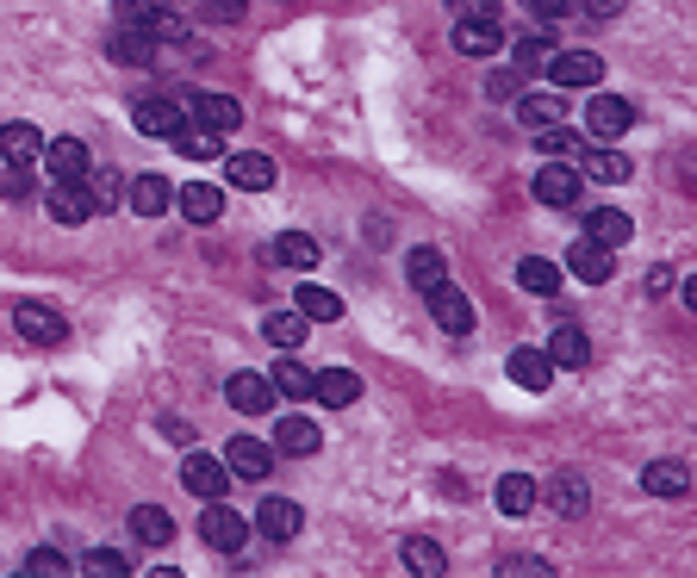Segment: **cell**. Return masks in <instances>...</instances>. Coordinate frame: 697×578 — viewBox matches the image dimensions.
<instances>
[{"instance_id": "1", "label": "cell", "mask_w": 697, "mask_h": 578, "mask_svg": "<svg viewBox=\"0 0 697 578\" xmlns=\"http://www.w3.org/2000/svg\"><path fill=\"white\" fill-rule=\"evenodd\" d=\"M119 13H125V26L143 32L150 44H181V38H188V19L174 13V0H125Z\"/></svg>"}, {"instance_id": "2", "label": "cell", "mask_w": 697, "mask_h": 578, "mask_svg": "<svg viewBox=\"0 0 697 578\" xmlns=\"http://www.w3.org/2000/svg\"><path fill=\"white\" fill-rule=\"evenodd\" d=\"M200 541L219 547V554H238V547L250 541V516L231 510L224 498H206V510H200Z\"/></svg>"}, {"instance_id": "3", "label": "cell", "mask_w": 697, "mask_h": 578, "mask_svg": "<svg viewBox=\"0 0 697 578\" xmlns=\"http://www.w3.org/2000/svg\"><path fill=\"white\" fill-rule=\"evenodd\" d=\"M629 125H635V107H629L623 94H592V107H586V138H592V143L623 138Z\"/></svg>"}, {"instance_id": "4", "label": "cell", "mask_w": 697, "mask_h": 578, "mask_svg": "<svg viewBox=\"0 0 697 578\" xmlns=\"http://www.w3.org/2000/svg\"><path fill=\"white\" fill-rule=\"evenodd\" d=\"M44 205H50V219L63 224V231H75V224H88V219L100 212V205H94V193L81 187V181H50Z\"/></svg>"}, {"instance_id": "5", "label": "cell", "mask_w": 697, "mask_h": 578, "mask_svg": "<svg viewBox=\"0 0 697 578\" xmlns=\"http://www.w3.org/2000/svg\"><path fill=\"white\" fill-rule=\"evenodd\" d=\"M13 324H19V336H26V343H38V348H50V343H63V336H69L63 312H50L44 298H26V305L13 312Z\"/></svg>"}, {"instance_id": "6", "label": "cell", "mask_w": 697, "mask_h": 578, "mask_svg": "<svg viewBox=\"0 0 697 578\" xmlns=\"http://www.w3.org/2000/svg\"><path fill=\"white\" fill-rule=\"evenodd\" d=\"M430 317H436V329H448V336H467V329H474V305H467V293H461V286H430Z\"/></svg>"}, {"instance_id": "7", "label": "cell", "mask_w": 697, "mask_h": 578, "mask_svg": "<svg viewBox=\"0 0 697 578\" xmlns=\"http://www.w3.org/2000/svg\"><path fill=\"white\" fill-rule=\"evenodd\" d=\"M542 69H548V81H560V88H598L604 81V63L592 50H555Z\"/></svg>"}, {"instance_id": "8", "label": "cell", "mask_w": 697, "mask_h": 578, "mask_svg": "<svg viewBox=\"0 0 697 578\" xmlns=\"http://www.w3.org/2000/svg\"><path fill=\"white\" fill-rule=\"evenodd\" d=\"M181 485H188L193 498H224V485H231V467L224 460H212V454L193 448L188 460H181Z\"/></svg>"}, {"instance_id": "9", "label": "cell", "mask_w": 697, "mask_h": 578, "mask_svg": "<svg viewBox=\"0 0 697 578\" xmlns=\"http://www.w3.org/2000/svg\"><path fill=\"white\" fill-rule=\"evenodd\" d=\"M224 467H231V479H269L274 473V448L255 436H238L231 448H224Z\"/></svg>"}, {"instance_id": "10", "label": "cell", "mask_w": 697, "mask_h": 578, "mask_svg": "<svg viewBox=\"0 0 697 578\" xmlns=\"http://www.w3.org/2000/svg\"><path fill=\"white\" fill-rule=\"evenodd\" d=\"M224 181L243 193H269L274 187V162L262 150H238V156H224Z\"/></svg>"}, {"instance_id": "11", "label": "cell", "mask_w": 697, "mask_h": 578, "mask_svg": "<svg viewBox=\"0 0 697 578\" xmlns=\"http://www.w3.org/2000/svg\"><path fill=\"white\" fill-rule=\"evenodd\" d=\"M529 187H536L542 205H560V212H567V205H579V169H573V162H548Z\"/></svg>"}, {"instance_id": "12", "label": "cell", "mask_w": 697, "mask_h": 578, "mask_svg": "<svg viewBox=\"0 0 697 578\" xmlns=\"http://www.w3.org/2000/svg\"><path fill=\"white\" fill-rule=\"evenodd\" d=\"M38 162L50 169V181H81L94 156H88V143H81V138H50V143H44V156H38Z\"/></svg>"}, {"instance_id": "13", "label": "cell", "mask_w": 697, "mask_h": 578, "mask_svg": "<svg viewBox=\"0 0 697 578\" xmlns=\"http://www.w3.org/2000/svg\"><path fill=\"white\" fill-rule=\"evenodd\" d=\"M505 374H511V386H523V392H548L555 361H548V348H511Z\"/></svg>"}, {"instance_id": "14", "label": "cell", "mask_w": 697, "mask_h": 578, "mask_svg": "<svg viewBox=\"0 0 697 578\" xmlns=\"http://www.w3.org/2000/svg\"><path fill=\"white\" fill-rule=\"evenodd\" d=\"M567 267H573V281H586V286H604L610 274H617L610 250H604V243H592V236H579V243L567 250Z\"/></svg>"}, {"instance_id": "15", "label": "cell", "mask_w": 697, "mask_h": 578, "mask_svg": "<svg viewBox=\"0 0 697 578\" xmlns=\"http://www.w3.org/2000/svg\"><path fill=\"white\" fill-rule=\"evenodd\" d=\"M174 205H181L188 224H212L224 212V193L212 187V181H188V187H174Z\"/></svg>"}, {"instance_id": "16", "label": "cell", "mask_w": 697, "mask_h": 578, "mask_svg": "<svg viewBox=\"0 0 697 578\" xmlns=\"http://www.w3.org/2000/svg\"><path fill=\"white\" fill-rule=\"evenodd\" d=\"M505 32H498V19H455V50L461 57H498Z\"/></svg>"}, {"instance_id": "17", "label": "cell", "mask_w": 697, "mask_h": 578, "mask_svg": "<svg viewBox=\"0 0 697 578\" xmlns=\"http://www.w3.org/2000/svg\"><path fill=\"white\" fill-rule=\"evenodd\" d=\"M642 491H648V498H685V491H691V467H685V460H648Z\"/></svg>"}, {"instance_id": "18", "label": "cell", "mask_w": 697, "mask_h": 578, "mask_svg": "<svg viewBox=\"0 0 697 578\" xmlns=\"http://www.w3.org/2000/svg\"><path fill=\"white\" fill-rule=\"evenodd\" d=\"M125 200H131V212H138V219H162V212L174 205V187L162 181V174H138V181L125 187Z\"/></svg>"}, {"instance_id": "19", "label": "cell", "mask_w": 697, "mask_h": 578, "mask_svg": "<svg viewBox=\"0 0 697 578\" xmlns=\"http://www.w3.org/2000/svg\"><path fill=\"white\" fill-rule=\"evenodd\" d=\"M300 523H305V510L293 498H269L262 510H255V529L269 535V541H293L300 535Z\"/></svg>"}, {"instance_id": "20", "label": "cell", "mask_w": 697, "mask_h": 578, "mask_svg": "<svg viewBox=\"0 0 697 578\" xmlns=\"http://www.w3.org/2000/svg\"><path fill=\"white\" fill-rule=\"evenodd\" d=\"M188 119L224 138V131H238V125H243V107H238L231 94H200V100H193V112H188Z\"/></svg>"}, {"instance_id": "21", "label": "cell", "mask_w": 697, "mask_h": 578, "mask_svg": "<svg viewBox=\"0 0 697 578\" xmlns=\"http://www.w3.org/2000/svg\"><path fill=\"white\" fill-rule=\"evenodd\" d=\"M224 398H231V410H269L274 405V379H262V374H231L224 379Z\"/></svg>"}, {"instance_id": "22", "label": "cell", "mask_w": 697, "mask_h": 578, "mask_svg": "<svg viewBox=\"0 0 697 578\" xmlns=\"http://www.w3.org/2000/svg\"><path fill=\"white\" fill-rule=\"evenodd\" d=\"M0 156H7V162H26V169H32V162L44 156V131H38V125H26V119L0 125Z\"/></svg>"}, {"instance_id": "23", "label": "cell", "mask_w": 697, "mask_h": 578, "mask_svg": "<svg viewBox=\"0 0 697 578\" xmlns=\"http://www.w3.org/2000/svg\"><path fill=\"white\" fill-rule=\"evenodd\" d=\"M181 125H188V112L174 107V100H138V131L143 138H174Z\"/></svg>"}, {"instance_id": "24", "label": "cell", "mask_w": 697, "mask_h": 578, "mask_svg": "<svg viewBox=\"0 0 697 578\" xmlns=\"http://www.w3.org/2000/svg\"><path fill=\"white\" fill-rule=\"evenodd\" d=\"M586 236H592V243H604V250H623V243L635 236V224H629V212L598 205V212H586Z\"/></svg>"}, {"instance_id": "25", "label": "cell", "mask_w": 697, "mask_h": 578, "mask_svg": "<svg viewBox=\"0 0 697 578\" xmlns=\"http://www.w3.org/2000/svg\"><path fill=\"white\" fill-rule=\"evenodd\" d=\"M405 281H412L417 293H430V286H443V281H448V262H443V250H430V243H417V250L405 255Z\"/></svg>"}, {"instance_id": "26", "label": "cell", "mask_w": 697, "mask_h": 578, "mask_svg": "<svg viewBox=\"0 0 697 578\" xmlns=\"http://www.w3.org/2000/svg\"><path fill=\"white\" fill-rule=\"evenodd\" d=\"M548 361H555V367H573V374H579V367L592 361V336H586L579 324H560V329H555V343H548Z\"/></svg>"}, {"instance_id": "27", "label": "cell", "mask_w": 697, "mask_h": 578, "mask_svg": "<svg viewBox=\"0 0 697 578\" xmlns=\"http://www.w3.org/2000/svg\"><path fill=\"white\" fill-rule=\"evenodd\" d=\"M312 398H324L331 410H348L355 398H362V379L348 374V367H331V374H317V379H312Z\"/></svg>"}, {"instance_id": "28", "label": "cell", "mask_w": 697, "mask_h": 578, "mask_svg": "<svg viewBox=\"0 0 697 578\" xmlns=\"http://www.w3.org/2000/svg\"><path fill=\"white\" fill-rule=\"evenodd\" d=\"M317 442H324V436H317V423L300 417V410L274 423V448H281V454H317Z\"/></svg>"}, {"instance_id": "29", "label": "cell", "mask_w": 697, "mask_h": 578, "mask_svg": "<svg viewBox=\"0 0 697 578\" xmlns=\"http://www.w3.org/2000/svg\"><path fill=\"white\" fill-rule=\"evenodd\" d=\"M492 498H498V516H529L536 510V479H529V473H505Z\"/></svg>"}, {"instance_id": "30", "label": "cell", "mask_w": 697, "mask_h": 578, "mask_svg": "<svg viewBox=\"0 0 697 578\" xmlns=\"http://www.w3.org/2000/svg\"><path fill=\"white\" fill-rule=\"evenodd\" d=\"M579 174H592V181H610V187H617V181H629V174H635V162L623 156V150H579Z\"/></svg>"}, {"instance_id": "31", "label": "cell", "mask_w": 697, "mask_h": 578, "mask_svg": "<svg viewBox=\"0 0 697 578\" xmlns=\"http://www.w3.org/2000/svg\"><path fill=\"white\" fill-rule=\"evenodd\" d=\"M274 262L293 267V274H312V267H317V243L305 231H281V236H274Z\"/></svg>"}, {"instance_id": "32", "label": "cell", "mask_w": 697, "mask_h": 578, "mask_svg": "<svg viewBox=\"0 0 697 578\" xmlns=\"http://www.w3.org/2000/svg\"><path fill=\"white\" fill-rule=\"evenodd\" d=\"M517 286H523V293H536V298H555L560 267L548 262V255H523V262H517Z\"/></svg>"}, {"instance_id": "33", "label": "cell", "mask_w": 697, "mask_h": 578, "mask_svg": "<svg viewBox=\"0 0 697 578\" xmlns=\"http://www.w3.org/2000/svg\"><path fill=\"white\" fill-rule=\"evenodd\" d=\"M174 150H181L188 162H219L224 138H219V131H206V125H193V119H188V125L174 131Z\"/></svg>"}, {"instance_id": "34", "label": "cell", "mask_w": 697, "mask_h": 578, "mask_svg": "<svg viewBox=\"0 0 697 578\" xmlns=\"http://www.w3.org/2000/svg\"><path fill=\"white\" fill-rule=\"evenodd\" d=\"M293 312L305 317V324H336L343 317V298L331 293V286H300V305Z\"/></svg>"}, {"instance_id": "35", "label": "cell", "mask_w": 697, "mask_h": 578, "mask_svg": "<svg viewBox=\"0 0 697 578\" xmlns=\"http://www.w3.org/2000/svg\"><path fill=\"white\" fill-rule=\"evenodd\" d=\"M536 150H542V156H555V162H579L586 138H579V131H567V125L555 119V125H542V131H536Z\"/></svg>"}, {"instance_id": "36", "label": "cell", "mask_w": 697, "mask_h": 578, "mask_svg": "<svg viewBox=\"0 0 697 578\" xmlns=\"http://www.w3.org/2000/svg\"><path fill=\"white\" fill-rule=\"evenodd\" d=\"M107 50H112V63H125V69H138V63H156V44H150L143 32H131V26H119Z\"/></svg>"}, {"instance_id": "37", "label": "cell", "mask_w": 697, "mask_h": 578, "mask_svg": "<svg viewBox=\"0 0 697 578\" xmlns=\"http://www.w3.org/2000/svg\"><path fill=\"white\" fill-rule=\"evenodd\" d=\"M305 317L300 312H269V324H262V336H269L274 348H305Z\"/></svg>"}, {"instance_id": "38", "label": "cell", "mask_w": 697, "mask_h": 578, "mask_svg": "<svg viewBox=\"0 0 697 578\" xmlns=\"http://www.w3.org/2000/svg\"><path fill=\"white\" fill-rule=\"evenodd\" d=\"M131 535L150 541V547H162L174 535V523H169V510H156V504H138V510H131Z\"/></svg>"}, {"instance_id": "39", "label": "cell", "mask_w": 697, "mask_h": 578, "mask_svg": "<svg viewBox=\"0 0 697 578\" xmlns=\"http://www.w3.org/2000/svg\"><path fill=\"white\" fill-rule=\"evenodd\" d=\"M405 566H412L417 578H443V547L430 541V535H412V541H405Z\"/></svg>"}, {"instance_id": "40", "label": "cell", "mask_w": 697, "mask_h": 578, "mask_svg": "<svg viewBox=\"0 0 697 578\" xmlns=\"http://www.w3.org/2000/svg\"><path fill=\"white\" fill-rule=\"evenodd\" d=\"M555 26H548V32H529V38H517V44H511V57H517V69H542L548 63V57H555Z\"/></svg>"}, {"instance_id": "41", "label": "cell", "mask_w": 697, "mask_h": 578, "mask_svg": "<svg viewBox=\"0 0 697 578\" xmlns=\"http://www.w3.org/2000/svg\"><path fill=\"white\" fill-rule=\"evenodd\" d=\"M548 498L560 504V516H586V479H573V473H560V479H548Z\"/></svg>"}, {"instance_id": "42", "label": "cell", "mask_w": 697, "mask_h": 578, "mask_svg": "<svg viewBox=\"0 0 697 578\" xmlns=\"http://www.w3.org/2000/svg\"><path fill=\"white\" fill-rule=\"evenodd\" d=\"M312 367H305V361H281V367H274V392H286V398H312Z\"/></svg>"}, {"instance_id": "43", "label": "cell", "mask_w": 697, "mask_h": 578, "mask_svg": "<svg viewBox=\"0 0 697 578\" xmlns=\"http://www.w3.org/2000/svg\"><path fill=\"white\" fill-rule=\"evenodd\" d=\"M517 119H523L529 131L555 125V119H560V100H555V94H529V100H517Z\"/></svg>"}, {"instance_id": "44", "label": "cell", "mask_w": 697, "mask_h": 578, "mask_svg": "<svg viewBox=\"0 0 697 578\" xmlns=\"http://www.w3.org/2000/svg\"><path fill=\"white\" fill-rule=\"evenodd\" d=\"M81 187L94 193V205H107V200H119V193H125V181H119L112 169H88V174H81Z\"/></svg>"}, {"instance_id": "45", "label": "cell", "mask_w": 697, "mask_h": 578, "mask_svg": "<svg viewBox=\"0 0 697 578\" xmlns=\"http://www.w3.org/2000/svg\"><path fill=\"white\" fill-rule=\"evenodd\" d=\"M81 566H88L94 578H125V572H131V566H125V554H112V547H94V554H88Z\"/></svg>"}, {"instance_id": "46", "label": "cell", "mask_w": 697, "mask_h": 578, "mask_svg": "<svg viewBox=\"0 0 697 578\" xmlns=\"http://www.w3.org/2000/svg\"><path fill=\"white\" fill-rule=\"evenodd\" d=\"M26 572H32V578H57V572H69V560H63V554H57V547H38V554H26Z\"/></svg>"}, {"instance_id": "47", "label": "cell", "mask_w": 697, "mask_h": 578, "mask_svg": "<svg viewBox=\"0 0 697 578\" xmlns=\"http://www.w3.org/2000/svg\"><path fill=\"white\" fill-rule=\"evenodd\" d=\"M517 88H523V69H492V81H486L492 100H517Z\"/></svg>"}, {"instance_id": "48", "label": "cell", "mask_w": 697, "mask_h": 578, "mask_svg": "<svg viewBox=\"0 0 697 578\" xmlns=\"http://www.w3.org/2000/svg\"><path fill=\"white\" fill-rule=\"evenodd\" d=\"M455 19H498V0H448Z\"/></svg>"}, {"instance_id": "49", "label": "cell", "mask_w": 697, "mask_h": 578, "mask_svg": "<svg viewBox=\"0 0 697 578\" xmlns=\"http://www.w3.org/2000/svg\"><path fill=\"white\" fill-rule=\"evenodd\" d=\"M200 19H212V26H231V19H243V0H206V7H200Z\"/></svg>"}, {"instance_id": "50", "label": "cell", "mask_w": 697, "mask_h": 578, "mask_svg": "<svg viewBox=\"0 0 697 578\" xmlns=\"http://www.w3.org/2000/svg\"><path fill=\"white\" fill-rule=\"evenodd\" d=\"M523 7H529V13H536L542 26H548V19H560V13H567L573 0H523Z\"/></svg>"}, {"instance_id": "51", "label": "cell", "mask_w": 697, "mask_h": 578, "mask_svg": "<svg viewBox=\"0 0 697 578\" xmlns=\"http://www.w3.org/2000/svg\"><path fill=\"white\" fill-rule=\"evenodd\" d=\"M579 7H586L592 19H617L623 7H629V0H579Z\"/></svg>"}]
</instances>
